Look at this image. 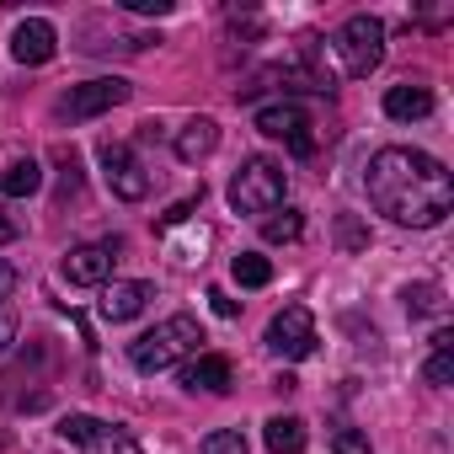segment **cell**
Returning <instances> with one entry per match:
<instances>
[{
	"instance_id": "6da1fadb",
	"label": "cell",
	"mask_w": 454,
	"mask_h": 454,
	"mask_svg": "<svg viewBox=\"0 0 454 454\" xmlns=\"http://www.w3.org/2000/svg\"><path fill=\"white\" fill-rule=\"evenodd\" d=\"M369 203L395 219V224H411V231H433V224L454 208V176L438 155L427 150H411V145H385L374 160H369Z\"/></svg>"
},
{
	"instance_id": "7a4b0ae2",
	"label": "cell",
	"mask_w": 454,
	"mask_h": 454,
	"mask_svg": "<svg viewBox=\"0 0 454 454\" xmlns=\"http://www.w3.org/2000/svg\"><path fill=\"white\" fill-rule=\"evenodd\" d=\"M198 342H203V326H198L192 316H171V321H160V326H150L145 337L129 342V364H134L139 374H160V369L192 358Z\"/></svg>"
},
{
	"instance_id": "3957f363",
	"label": "cell",
	"mask_w": 454,
	"mask_h": 454,
	"mask_svg": "<svg viewBox=\"0 0 454 454\" xmlns=\"http://www.w3.org/2000/svg\"><path fill=\"white\" fill-rule=\"evenodd\" d=\"M284 192H289V176L268 155H247L241 171L231 176V208L236 214H252V219H268L284 203Z\"/></svg>"
},
{
	"instance_id": "277c9868",
	"label": "cell",
	"mask_w": 454,
	"mask_h": 454,
	"mask_svg": "<svg viewBox=\"0 0 454 454\" xmlns=\"http://www.w3.org/2000/svg\"><path fill=\"white\" fill-rule=\"evenodd\" d=\"M332 49H337V59H342V75L364 81V75H374L380 59H385V22L369 17V12H358V17H348V22L337 27Z\"/></svg>"
},
{
	"instance_id": "5b68a950",
	"label": "cell",
	"mask_w": 454,
	"mask_h": 454,
	"mask_svg": "<svg viewBox=\"0 0 454 454\" xmlns=\"http://www.w3.org/2000/svg\"><path fill=\"white\" fill-rule=\"evenodd\" d=\"M59 438H70L81 454H139V438L118 422H102V417H86V411H70L59 422Z\"/></svg>"
},
{
	"instance_id": "8992f818",
	"label": "cell",
	"mask_w": 454,
	"mask_h": 454,
	"mask_svg": "<svg viewBox=\"0 0 454 454\" xmlns=\"http://www.w3.org/2000/svg\"><path fill=\"white\" fill-rule=\"evenodd\" d=\"M118 102H129V81H118V75H102V81L70 86V91L59 97L54 118H59V123H86V118H97V113H107V107H118Z\"/></svg>"
},
{
	"instance_id": "52a82bcc",
	"label": "cell",
	"mask_w": 454,
	"mask_h": 454,
	"mask_svg": "<svg viewBox=\"0 0 454 454\" xmlns=\"http://www.w3.org/2000/svg\"><path fill=\"white\" fill-rule=\"evenodd\" d=\"M268 353L284 358V364H300L316 353V321L305 305H284L273 321H268Z\"/></svg>"
},
{
	"instance_id": "ba28073f",
	"label": "cell",
	"mask_w": 454,
	"mask_h": 454,
	"mask_svg": "<svg viewBox=\"0 0 454 454\" xmlns=\"http://www.w3.org/2000/svg\"><path fill=\"white\" fill-rule=\"evenodd\" d=\"M97 155H102V176H107L113 198H123V203H139V198H150V171H145V160H139L129 145L107 139Z\"/></svg>"
},
{
	"instance_id": "9c48e42d",
	"label": "cell",
	"mask_w": 454,
	"mask_h": 454,
	"mask_svg": "<svg viewBox=\"0 0 454 454\" xmlns=\"http://www.w3.org/2000/svg\"><path fill=\"white\" fill-rule=\"evenodd\" d=\"M257 129L268 139H284L294 155H316V134H310V113L300 102H268L257 107Z\"/></svg>"
},
{
	"instance_id": "30bf717a",
	"label": "cell",
	"mask_w": 454,
	"mask_h": 454,
	"mask_svg": "<svg viewBox=\"0 0 454 454\" xmlns=\"http://www.w3.org/2000/svg\"><path fill=\"white\" fill-rule=\"evenodd\" d=\"M118 252H123L118 241H86V247H70V252H65V278H70L75 289H97V284L113 278Z\"/></svg>"
},
{
	"instance_id": "8fae6325",
	"label": "cell",
	"mask_w": 454,
	"mask_h": 454,
	"mask_svg": "<svg viewBox=\"0 0 454 454\" xmlns=\"http://www.w3.org/2000/svg\"><path fill=\"white\" fill-rule=\"evenodd\" d=\"M54 54H59V33H54V22H43V17L17 22V33H12V59H17V65H49Z\"/></svg>"
},
{
	"instance_id": "7c38bea8",
	"label": "cell",
	"mask_w": 454,
	"mask_h": 454,
	"mask_svg": "<svg viewBox=\"0 0 454 454\" xmlns=\"http://www.w3.org/2000/svg\"><path fill=\"white\" fill-rule=\"evenodd\" d=\"M182 385L198 395H224V390H231L236 385V374H231V358H219V353H192L187 358V369H182Z\"/></svg>"
},
{
	"instance_id": "4fadbf2b",
	"label": "cell",
	"mask_w": 454,
	"mask_h": 454,
	"mask_svg": "<svg viewBox=\"0 0 454 454\" xmlns=\"http://www.w3.org/2000/svg\"><path fill=\"white\" fill-rule=\"evenodd\" d=\"M155 300V289L145 284V278H123V284H107V294H102V321H134L145 305Z\"/></svg>"
},
{
	"instance_id": "5bb4252c",
	"label": "cell",
	"mask_w": 454,
	"mask_h": 454,
	"mask_svg": "<svg viewBox=\"0 0 454 454\" xmlns=\"http://www.w3.org/2000/svg\"><path fill=\"white\" fill-rule=\"evenodd\" d=\"M427 113H433V91H427V86L401 81V86L385 91V118H395V123H417V118H427Z\"/></svg>"
},
{
	"instance_id": "9a60e30c",
	"label": "cell",
	"mask_w": 454,
	"mask_h": 454,
	"mask_svg": "<svg viewBox=\"0 0 454 454\" xmlns=\"http://www.w3.org/2000/svg\"><path fill=\"white\" fill-rule=\"evenodd\" d=\"M214 145H219V123H214V118H187V123L176 129V160H187V166L208 160Z\"/></svg>"
},
{
	"instance_id": "2e32d148",
	"label": "cell",
	"mask_w": 454,
	"mask_h": 454,
	"mask_svg": "<svg viewBox=\"0 0 454 454\" xmlns=\"http://www.w3.org/2000/svg\"><path fill=\"white\" fill-rule=\"evenodd\" d=\"M43 187V166L38 160H12L0 171V198H33Z\"/></svg>"
},
{
	"instance_id": "e0dca14e",
	"label": "cell",
	"mask_w": 454,
	"mask_h": 454,
	"mask_svg": "<svg viewBox=\"0 0 454 454\" xmlns=\"http://www.w3.org/2000/svg\"><path fill=\"white\" fill-rule=\"evenodd\" d=\"M262 438H268V449H273V454H300V449L310 443V433H305V422H300V417H273Z\"/></svg>"
},
{
	"instance_id": "ac0fdd59",
	"label": "cell",
	"mask_w": 454,
	"mask_h": 454,
	"mask_svg": "<svg viewBox=\"0 0 454 454\" xmlns=\"http://www.w3.org/2000/svg\"><path fill=\"white\" fill-rule=\"evenodd\" d=\"M300 231H305V214H300V208H284V214L273 208V214L262 219V236H268L273 247H284V241H300Z\"/></svg>"
},
{
	"instance_id": "d6986e66",
	"label": "cell",
	"mask_w": 454,
	"mask_h": 454,
	"mask_svg": "<svg viewBox=\"0 0 454 454\" xmlns=\"http://www.w3.org/2000/svg\"><path fill=\"white\" fill-rule=\"evenodd\" d=\"M231 273H236V284H241V289H262V284L273 278V262H268V257H257V252H241V257L231 262Z\"/></svg>"
},
{
	"instance_id": "ffe728a7",
	"label": "cell",
	"mask_w": 454,
	"mask_h": 454,
	"mask_svg": "<svg viewBox=\"0 0 454 454\" xmlns=\"http://www.w3.org/2000/svg\"><path fill=\"white\" fill-rule=\"evenodd\" d=\"M401 300H406L411 316H438V310H443V289H438V284H417V289H406Z\"/></svg>"
},
{
	"instance_id": "44dd1931",
	"label": "cell",
	"mask_w": 454,
	"mask_h": 454,
	"mask_svg": "<svg viewBox=\"0 0 454 454\" xmlns=\"http://www.w3.org/2000/svg\"><path fill=\"white\" fill-rule=\"evenodd\" d=\"M203 454H252V449H247V433L219 427V433H208V438H203Z\"/></svg>"
},
{
	"instance_id": "7402d4cb",
	"label": "cell",
	"mask_w": 454,
	"mask_h": 454,
	"mask_svg": "<svg viewBox=\"0 0 454 454\" xmlns=\"http://www.w3.org/2000/svg\"><path fill=\"white\" fill-rule=\"evenodd\" d=\"M337 241H342L348 252H364V247H369V231L358 224V214H337Z\"/></svg>"
},
{
	"instance_id": "603a6c76",
	"label": "cell",
	"mask_w": 454,
	"mask_h": 454,
	"mask_svg": "<svg viewBox=\"0 0 454 454\" xmlns=\"http://www.w3.org/2000/svg\"><path fill=\"white\" fill-rule=\"evenodd\" d=\"M427 385H449L454 380V348H433V358H427Z\"/></svg>"
},
{
	"instance_id": "cb8c5ba5",
	"label": "cell",
	"mask_w": 454,
	"mask_h": 454,
	"mask_svg": "<svg viewBox=\"0 0 454 454\" xmlns=\"http://www.w3.org/2000/svg\"><path fill=\"white\" fill-rule=\"evenodd\" d=\"M332 449H337V454H369V438H364L358 427H337V433H332Z\"/></svg>"
},
{
	"instance_id": "d4e9b609",
	"label": "cell",
	"mask_w": 454,
	"mask_h": 454,
	"mask_svg": "<svg viewBox=\"0 0 454 454\" xmlns=\"http://www.w3.org/2000/svg\"><path fill=\"white\" fill-rule=\"evenodd\" d=\"M17 342V310H12V300L6 305H0V353H6Z\"/></svg>"
},
{
	"instance_id": "484cf974",
	"label": "cell",
	"mask_w": 454,
	"mask_h": 454,
	"mask_svg": "<svg viewBox=\"0 0 454 454\" xmlns=\"http://www.w3.org/2000/svg\"><path fill=\"white\" fill-rule=\"evenodd\" d=\"M123 6H129L134 17H166V12H171V0H123Z\"/></svg>"
},
{
	"instance_id": "4316f807",
	"label": "cell",
	"mask_w": 454,
	"mask_h": 454,
	"mask_svg": "<svg viewBox=\"0 0 454 454\" xmlns=\"http://www.w3.org/2000/svg\"><path fill=\"white\" fill-rule=\"evenodd\" d=\"M208 305H214V316H224V321H231V316H241V305H236L231 294H224V289H208Z\"/></svg>"
},
{
	"instance_id": "83f0119b",
	"label": "cell",
	"mask_w": 454,
	"mask_h": 454,
	"mask_svg": "<svg viewBox=\"0 0 454 454\" xmlns=\"http://www.w3.org/2000/svg\"><path fill=\"white\" fill-rule=\"evenodd\" d=\"M12 294H17V268H12V262H0V305H6Z\"/></svg>"
},
{
	"instance_id": "f1b7e54d",
	"label": "cell",
	"mask_w": 454,
	"mask_h": 454,
	"mask_svg": "<svg viewBox=\"0 0 454 454\" xmlns=\"http://www.w3.org/2000/svg\"><path fill=\"white\" fill-rule=\"evenodd\" d=\"M6 241H17V224H12V219H0V247H6Z\"/></svg>"
}]
</instances>
